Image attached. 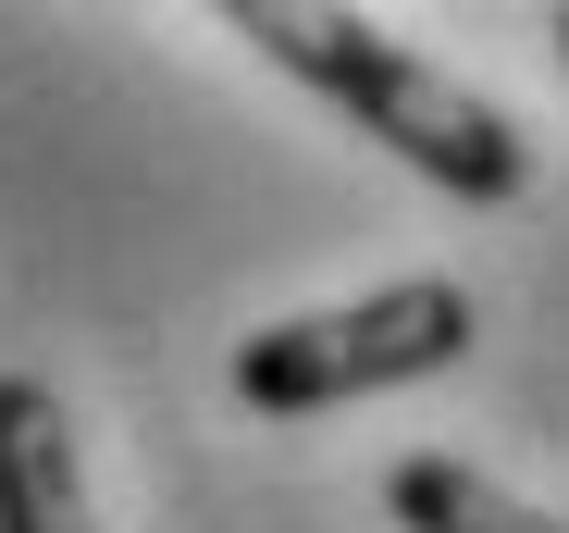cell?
I'll return each mask as SVG.
<instances>
[{
	"label": "cell",
	"instance_id": "6da1fadb",
	"mask_svg": "<svg viewBox=\"0 0 569 533\" xmlns=\"http://www.w3.org/2000/svg\"><path fill=\"white\" fill-rule=\"evenodd\" d=\"M236 38H260L298 87H322L335 112H359V137H385L397 161H421L446 199H520L532 187V149L520 125L483 100V87H458L446 62L397 50L371 13H310V0H236Z\"/></svg>",
	"mask_w": 569,
	"mask_h": 533
},
{
	"label": "cell",
	"instance_id": "7a4b0ae2",
	"mask_svg": "<svg viewBox=\"0 0 569 533\" xmlns=\"http://www.w3.org/2000/svg\"><path fill=\"white\" fill-rule=\"evenodd\" d=\"M470 347V286L446 274H409V286H371L347 310H298V323H260L236 347V397L260 422H310V409H347V397H385V385H421Z\"/></svg>",
	"mask_w": 569,
	"mask_h": 533
},
{
	"label": "cell",
	"instance_id": "3957f363",
	"mask_svg": "<svg viewBox=\"0 0 569 533\" xmlns=\"http://www.w3.org/2000/svg\"><path fill=\"white\" fill-rule=\"evenodd\" d=\"M0 533H100L74 472V422L38 373H0Z\"/></svg>",
	"mask_w": 569,
	"mask_h": 533
},
{
	"label": "cell",
	"instance_id": "277c9868",
	"mask_svg": "<svg viewBox=\"0 0 569 533\" xmlns=\"http://www.w3.org/2000/svg\"><path fill=\"white\" fill-rule=\"evenodd\" d=\"M385 509H397V533H569V521L520 509L508 484H483L470 460H433V447L385 472Z\"/></svg>",
	"mask_w": 569,
	"mask_h": 533
},
{
	"label": "cell",
	"instance_id": "5b68a950",
	"mask_svg": "<svg viewBox=\"0 0 569 533\" xmlns=\"http://www.w3.org/2000/svg\"><path fill=\"white\" fill-rule=\"evenodd\" d=\"M557 38H569V13H557Z\"/></svg>",
	"mask_w": 569,
	"mask_h": 533
}]
</instances>
